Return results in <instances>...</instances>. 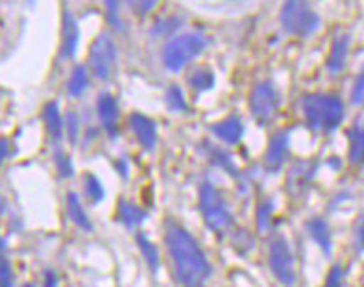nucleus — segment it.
Returning <instances> with one entry per match:
<instances>
[{"label":"nucleus","mask_w":364,"mask_h":287,"mask_svg":"<svg viewBox=\"0 0 364 287\" xmlns=\"http://www.w3.org/2000/svg\"><path fill=\"white\" fill-rule=\"evenodd\" d=\"M63 43H61V58H73L74 52H76V46H78L80 39V30L78 23L70 11H65L63 14Z\"/></svg>","instance_id":"12"},{"label":"nucleus","mask_w":364,"mask_h":287,"mask_svg":"<svg viewBox=\"0 0 364 287\" xmlns=\"http://www.w3.org/2000/svg\"><path fill=\"white\" fill-rule=\"evenodd\" d=\"M24 287H33V286H32V283H26V286H24Z\"/></svg>","instance_id":"38"},{"label":"nucleus","mask_w":364,"mask_h":287,"mask_svg":"<svg viewBox=\"0 0 364 287\" xmlns=\"http://www.w3.org/2000/svg\"><path fill=\"white\" fill-rule=\"evenodd\" d=\"M270 267H272L274 276L283 286H292L296 282L294 256L283 236L274 237V241L270 243Z\"/></svg>","instance_id":"8"},{"label":"nucleus","mask_w":364,"mask_h":287,"mask_svg":"<svg viewBox=\"0 0 364 287\" xmlns=\"http://www.w3.org/2000/svg\"><path fill=\"white\" fill-rule=\"evenodd\" d=\"M165 100H166V106L171 108L172 111L187 110V100H185V97H183V91H181L178 85H171V88L166 89Z\"/></svg>","instance_id":"24"},{"label":"nucleus","mask_w":364,"mask_h":287,"mask_svg":"<svg viewBox=\"0 0 364 287\" xmlns=\"http://www.w3.org/2000/svg\"><path fill=\"white\" fill-rule=\"evenodd\" d=\"M129 126L134 130L135 137L139 139V143L143 145L146 150H152L154 145L157 141V128L150 117L143 115V113H134L129 117Z\"/></svg>","instance_id":"10"},{"label":"nucleus","mask_w":364,"mask_h":287,"mask_svg":"<svg viewBox=\"0 0 364 287\" xmlns=\"http://www.w3.org/2000/svg\"><path fill=\"white\" fill-rule=\"evenodd\" d=\"M350 162L360 165L364 163V125H357L351 132V143H350Z\"/></svg>","instance_id":"20"},{"label":"nucleus","mask_w":364,"mask_h":287,"mask_svg":"<svg viewBox=\"0 0 364 287\" xmlns=\"http://www.w3.org/2000/svg\"><path fill=\"white\" fill-rule=\"evenodd\" d=\"M211 157H213V160H215V162L218 163V165L226 167V169L231 165L230 156H228L226 152H222V150H218V148H213V150H211Z\"/></svg>","instance_id":"35"},{"label":"nucleus","mask_w":364,"mask_h":287,"mask_svg":"<svg viewBox=\"0 0 364 287\" xmlns=\"http://www.w3.org/2000/svg\"><path fill=\"white\" fill-rule=\"evenodd\" d=\"M89 67H91L92 74L102 82H107L115 74L117 46L107 33H100L92 41L91 52H89Z\"/></svg>","instance_id":"6"},{"label":"nucleus","mask_w":364,"mask_h":287,"mask_svg":"<svg viewBox=\"0 0 364 287\" xmlns=\"http://www.w3.org/2000/svg\"><path fill=\"white\" fill-rule=\"evenodd\" d=\"M78 128H80V120L76 113H69L67 117V132H69V139L70 141H76L78 139Z\"/></svg>","instance_id":"32"},{"label":"nucleus","mask_w":364,"mask_h":287,"mask_svg":"<svg viewBox=\"0 0 364 287\" xmlns=\"http://www.w3.org/2000/svg\"><path fill=\"white\" fill-rule=\"evenodd\" d=\"M348 51H350V36L344 33V36H338L335 41H333L331 52H329L328 58V71L329 74H341L344 65H346Z\"/></svg>","instance_id":"15"},{"label":"nucleus","mask_w":364,"mask_h":287,"mask_svg":"<svg viewBox=\"0 0 364 287\" xmlns=\"http://www.w3.org/2000/svg\"><path fill=\"white\" fill-rule=\"evenodd\" d=\"M213 134L217 135L218 139H222L224 143H239L242 134H245V125H242V120L239 117L231 115L228 119L220 120L217 125L213 126Z\"/></svg>","instance_id":"14"},{"label":"nucleus","mask_w":364,"mask_h":287,"mask_svg":"<svg viewBox=\"0 0 364 287\" xmlns=\"http://www.w3.org/2000/svg\"><path fill=\"white\" fill-rule=\"evenodd\" d=\"M43 119H45L48 134H50L55 141H60V139L63 137V119H61L58 102H48V104H46L45 110H43Z\"/></svg>","instance_id":"16"},{"label":"nucleus","mask_w":364,"mask_h":287,"mask_svg":"<svg viewBox=\"0 0 364 287\" xmlns=\"http://www.w3.org/2000/svg\"><path fill=\"white\" fill-rule=\"evenodd\" d=\"M137 245L139 249H141V252H143L146 263L150 265V268H152V271H157V267H159V252H157V249L154 246L152 241L148 239L144 234H137Z\"/></svg>","instance_id":"22"},{"label":"nucleus","mask_w":364,"mask_h":287,"mask_svg":"<svg viewBox=\"0 0 364 287\" xmlns=\"http://www.w3.org/2000/svg\"><path fill=\"white\" fill-rule=\"evenodd\" d=\"M205 45H208V39L198 32L181 33V36L172 37L171 41L163 46V65L171 73H178L189 61H193L205 48Z\"/></svg>","instance_id":"3"},{"label":"nucleus","mask_w":364,"mask_h":287,"mask_svg":"<svg viewBox=\"0 0 364 287\" xmlns=\"http://www.w3.org/2000/svg\"><path fill=\"white\" fill-rule=\"evenodd\" d=\"M307 228L311 231V237L320 245V249L326 254H329L331 252V236H329L328 222L323 221V219H313L311 222H307Z\"/></svg>","instance_id":"18"},{"label":"nucleus","mask_w":364,"mask_h":287,"mask_svg":"<svg viewBox=\"0 0 364 287\" xmlns=\"http://www.w3.org/2000/svg\"><path fill=\"white\" fill-rule=\"evenodd\" d=\"M119 217L126 226L134 228L146 219V212L139 208V206H135V204H129L126 200H122L119 206Z\"/></svg>","instance_id":"19"},{"label":"nucleus","mask_w":364,"mask_h":287,"mask_svg":"<svg viewBox=\"0 0 364 287\" xmlns=\"http://www.w3.org/2000/svg\"><path fill=\"white\" fill-rule=\"evenodd\" d=\"M342 286V268L338 265L329 271V276H328V282H326V287H341Z\"/></svg>","instance_id":"33"},{"label":"nucleus","mask_w":364,"mask_h":287,"mask_svg":"<svg viewBox=\"0 0 364 287\" xmlns=\"http://www.w3.org/2000/svg\"><path fill=\"white\" fill-rule=\"evenodd\" d=\"M200 209H202L203 222L211 228L213 231H224L231 226V213L228 209L226 202L222 200L218 191L213 187L209 182L202 184L200 187Z\"/></svg>","instance_id":"5"},{"label":"nucleus","mask_w":364,"mask_h":287,"mask_svg":"<svg viewBox=\"0 0 364 287\" xmlns=\"http://www.w3.org/2000/svg\"><path fill=\"white\" fill-rule=\"evenodd\" d=\"M304 115L313 132H333L344 119V104L331 93H313L304 97Z\"/></svg>","instance_id":"2"},{"label":"nucleus","mask_w":364,"mask_h":287,"mask_svg":"<svg viewBox=\"0 0 364 287\" xmlns=\"http://www.w3.org/2000/svg\"><path fill=\"white\" fill-rule=\"evenodd\" d=\"M97 111L104 128L109 132V135H115L117 120H119V106L115 97H111L109 93H102L97 102Z\"/></svg>","instance_id":"11"},{"label":"nucleus","mask_w":364,"mask_h":287,"mask_svg":"<svg viewBox=\"0 0 364 287\" xmlns=\"http://www.w3.org/2000/svg\"><path fill=\"white\" fill-rule=\"evenodd\" d=\"M357 246H359V250H364V219L360 221L359 230H357Z\"/></svg>","instance_id":"36"},{"label":"nucleus","mask_w":364,"mask_h":287,"mask_svg":"<svg viewBox=\"0 0 364 287\" xmlns=\"http://www.w3.org/2000/svg\"><path fill=\"white\" fill-rule=\"evenodd\" d=\"M159 0H128L129 8L134 9V14L139 15V17H144L156 8V4Z\"/></svg>","instance_id":"29"},{"label":"nucleus","mask_w":364,"mask_h":287,"mask_svg":"<svg viewBox=\"0 0 364 287\" xmlns=\"http://www.w3.org/2000/svg\"><path fill=\"white\" fill-rule=\"evenodd\" d=\"M165 241L178 282L183 287H203L211 274V265L194 237L183 228L171 226Z\"/></svg>","instance_id":"1"},{"label":"nucleus","mask_w":364,"mask_h":287,"mask_svg":"<svg viewBox=\"0 0 364 287\" xmlns=\"http://www.w3.org/2000/svg\"><path fill=\"white\" fill-rule=\"evenodd\" d=\"M316 172V163L298 162L289 169L287 174V189L292 197H301L305 191L309 189V184Z\"/></svg>","instance_id":"9"},{"label":"nucleus","mask_w":364,"mask_h":287,"mask_svg":"<svg viewBox=\"0 0 364 287\" xmlns=\"http://www.w3.org/2000/svg\"><path fill=\"white\" fill-rule=\"evenodd\" d=\"M351 102L355 106H364V69L360 71V74L357 76V82L351 89Z\"/></svg>","instance_id":"30"},{"label":"nucleus","mask_w":364,"mask_h":287,"mask_svg":"<svg viewBox=\"0 0 364 287\" xmlns=\"http://www.w3.org/2000/svg\"><path fill=\"white\" fill-rule=\"evenodd\" d=\"M279 104H282L279 93L274 88V83L270 82L257 83L252 95H250V111H252L254 119L261 126L270 125L276 119Z\"/></svg>","instance_id":"7"},{"label":"nucleus","mask_w":364,"mask_h":287,"mask_svg":"<svg viewBox=\"0 0 364 287\" xmlns=\"http://www.w3.org/2000/svg\"><path fill=\"white\" fill-rule=\"evenodd\" d=\"M282 24L287 32L298 37L313 36L320 26V17L313 11L309 0H285Z\"/></svg>","instance_id":"4"},{"label":"nucleus","mask_w":364,"mask_h":287,"mask_svg":"<svg viewBox=\"0 0 364 287\" xmlns=\"http://www.w3.org/2000/svg\"><path fill=\"white\" fill-rule=\"evenodd\" d=\"M55 165H58V171H60V174L63 176V178H69V176L74 172L69 156H65L63 152L55 154Z\"/></svg>","instance_id":"31"},{"label":"nucleus","mask_w":364,"mask_h":287,"mask_svg":"<svg viewBox=\"0 0 364 287\" xmlns=\"http://www.w3.org/2000/svg\"><path fill=\"white\" fill-rule=\"evenodd\" d=\"M106 2L107 9V21L113 28L117 30H122V19H120V2L119 0H104Z\"/></svg>","instance_id":"27"},{"label":"nucleus","mask_w":364,"mask_h":287,"mask_svg":"<svg viewBox=\"0 0 364 287\" xmlns=\"http://www.w3.org/2000/svg\"><path fill=\"white\" fill-rule=\"evenodd\" d=\"M287 150H289V134L282 132V134H276L270 139V145L267 148V157H264V163L270 171H276L282 167V163L285 162Z\"/></svg>","instance_id":"13"},{"label":"nucleus","mask_w":364,"mask_h":287,"mask_svg":"<svg viewBox=\"0 0 364 287\" xmlns=\"http://www.w3.org/2000/svg\"><path fill=\"white\" fill-rule=\"evenodd\" d=\"M85 193H87V199L91 202H98V200L104 199V187L95 174L85 176Z\"/></svg>","instance_id":"25"},{"label":"nucleus","mask_w":364,"mask_h":287,"mask_svg":"<svg viewBox=\"0 0 364 287\" xmlns=\"http://www.w3.org/2000/svg\"><path fill=\"white\" fill-rule=\"evenodd\" d=\"M14 271H11L8 261L2 259V287H14Z\"/></svg>","instance_id":"34"},{"label":"nucleus","mask_w":364,"mask_h":287,"mask_svg":"<svg viewBox=\"0 0 364 287\" xmlns=\"http://www.w3.org/2000/svg\"><path fill=\"white\" fill-rule=\"evenodd\" d=\"M89 85V74L85 67L78 65L76 69L73 71L69 80V95L70 97H80Z\"/></svg>","instance_id":"21"},{"label":"nucleus","mask_w":364,"mask_h":287,"mask_svg":"<svg viewBox=\"0 0 364 287\" xmlns=\"http://www.w3.org/2000/svg\"><path fill=\"white\" fill-rule=\"evenodd\" d=\"M67 209H69V217L74 224H78L80 228H83V230L87 231L92 230L91 221H89L87 213L83 212L82 204H80V199L76 193L67 194Z\"/></svg>","instance_id":"17"},{"label":"nucleus","mask_w":364,"mask_h":287,"mask_svg":"<svg viewBox=\"0 0 364 287\" xmlns=\"http://www.w3.org/2000/svg\"><path fill=\"white\" fill-rule=\"evenodd\" d=\"M181 19L180 17H168V19H161V21H157L156 26H154V33L157 36H165L168 32H174L176 28H180Z\"/></svg>","instance_id":"28"},{"label":"nucleus","mask_w":364,"mask_h":287,"mask_svg":"<svg viewBox=\"0 0 364 287\" xmlns=\"http://www.w3.org/2000/svg\"><path fill=\"white\" fill-rule=\"evenodd\" d=\"M55 286H58V276H55L52 271H48L45 278V287H55Z\"/></svg>","instance_id":"37"},{"label":"nucleus","mask_w":364,"mask_h":287,"mask_svg":"<svg viewBox=\"0 0 364 287\" xmlns=\"http://www.w3.org/2000/svg\"><path fill=\"white\" fill-rule=\"evenodd\" d=\"M270 215H272V202L270 200H263L259 204L257 208V231L259 234H264L268 230V224H270Z\"/></svg>","instance_id":"26"},{"label":"nucleus","mask_w":364,"mask_h":287,"mask_svg":"<svg viewBox=\"0 0 364 287\" xmlns=\"http://www.w3.org/2000/svg\"><path fill=\"white\" fill-rule=\"evenodd\" d=\"M189 83L196 91H208L215 85V74L209 69H198L194 71L189 76Z\"/></svg>","instance_id":"23"}]
</instances>
